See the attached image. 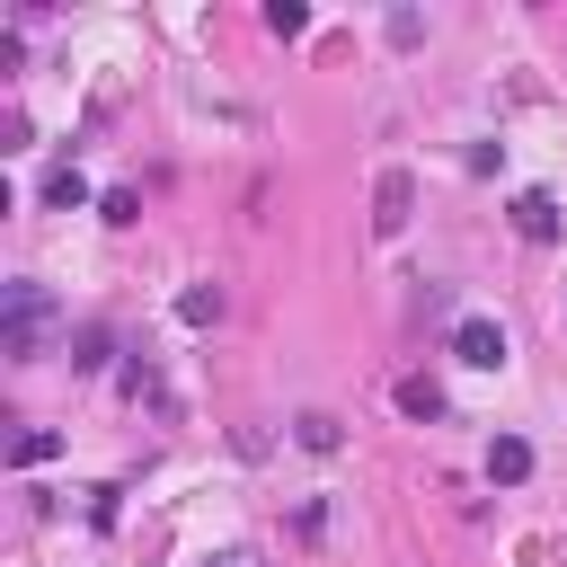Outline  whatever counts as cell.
<instances>
[{"label": "cell", "instance_id": "cell-1", "mask_svg": "<svg viewBox=\"0 0 567 567\" xmlns=\"http://www.w3.org/2000/svg\"><path fill=\"white\" fill-rule=\"evenodd\" d=\"M53 319H62V310H53V292L18 275V284L0 292V354H9V363H44V346H53Z\"/></svg>", "mask_w": 567, "mask_h": 567}, {"label": "cell", "instance_id": "cell-2", "mask_svg": "<svg viewBox=\"0 0 567 567\" xmlns=\"http://www.w3.org/2000/svg\"><path fill=\"white\" fill-rule=\"evenodd\" d=\"M408 213H416V177H408V168H381V177H372V230L399 239Z\"/></svg>", "mask_w": 567, "mask_h": 567}, {"label": "cell", "instance_id": "cell-3", "mask_svg": "<svg viewBox=\"0 0 567 567\" xmlns=\"http://www.w3.org/2000/svg\"><path fill=\"white\" fill-rule=\"evenodd\" d=\"M452 354H461L470 372H496V363H505V328L470 310V319H452Z\"/></svg>", "mask_w": 567, "mask_h": 567}, {"label": "cell", "instance_id": "cell-4", "mask_svg": "<svg viewBox=\"0 0 567 567\" xmlns=\"http://www.w3.org/2000/svg\"><path fill=\"white\" fill-rule=\"evenodd\" d=\"M514 230H523L532 248H549V239L567 230V213H558V195H549V186H523V195H514Z\"/></svg>", "mask_w": 567, "mask_h": 567}, {"label": "cell", "instance_id": "cell-5", "mask_svg": "<svg viewBox=\"0 0 567 567\" xmlns=\"http://www.w3.org/2000/svg\"><path fill=\"white\" fill-rule=\"evenodd\" d=\"M487 478H496V487H523V478H532V443H523V434H496V443H487Z\"/></svg>", "mask_w": 567, "mask_h": 567}, {"label": "cell", "instance_id": "cell-6", "mask_svg": "<svg viewBox=\"0 0 567 567\" xmlns=\"http://www.w3.org/2000/svg\"><path fill=\"white\" fill-rule=\"evenodd\" d=\"M443 408H452V399H443V381H425V372H408V381H399V416H416V425H434Z\"/></svg>", "mask_w": 567, "mask_h": 567}, {"label": "cell", "instance_id": "cell-7", "mask_svg": "<svg viewBox=\"0 0 567 567\" xmlns=\"http://www.w3.org/2000/svg\"><path fill=\"white\" fill-rule=\"evenodd\" d=\"M106 354H115V328H106V319H89V328L71 337V372H106Z\"/></svg>", "mask_w": 567, "mask_h": 567}, {"label": "cell", "instance_id": "cell-8", "mask_svg": "<svg viewBox=\"0 0 567 567\" xmlns=\"http://www.w3.org/2000/svg\"><path fill=\"white\" fill-rule=\"evenodd\" d=\"M292 443H301V452H337V443H346V425H337L328 408H301V416H292Z\"/></svg>", "mask_w": 567, "mask_h": 567}, {"label": "cell", "instance_id": "cell-9", "mask_svg": "<svg viewBox=\"0 0 567 567\" xmlns=\"http://www.w3.org/2000/svg\"><path fill=\"white\" fill-rule=\"evenodd\" d=\"M80 204H89V177L80 168H53L44 177V213H80Z\"/></svg>", "mask_w": 567, "mask_h": 567}, {"label": "cell", "instance_id": "cell-10", "mask_svg": "<svg viewBox=\"0 0 567 567\" xmlns=\"http://www.w3.org/2000/svg\"><path fill=\"white\" fill-rule=\"evenodd\" d=\"M177 319H186V328H213V319H221V284H186V292H177Z\"/></svg>", "mask_w": 567, "mask_h": 567}, {"label": "cell", "instance_id": "cell-11", "mask_svg": "<svg viewBox=\"0 0 567 567\" xmlns=\"http://www.w3.org/2000/svg\"><path fill=\"white\" fill-rule=\"evenodd\" d=\"M53 452H62V434H53V425H27V434L9 443V461H18V470H35V461H53Z\"/></svg>", "mask_w": 567, "mask_h": 567}, {"label": "cell", "instance_id": "cell-12", "mask_svg": "<svg viewBox=\"0 0 567 567\" xmlns=\"http://www.w3.org/2000/svg\"><path fill=\"white\" fill-rule=\"evenodd\" d=\"M97 213H106V221H142V195H133V186H106Z\"/></svg>", "mask_w": 567, "mask_h": 567}, {"label": "cell", "instance_id": "cell-13", "mask_svg": "<svg viewBox=\"0 0 567 567\" xmlns=\"http://www.w3.org/2000/svg\"><path fill=\"white\" fill-rule=\"evenodd\" d=\"M266 27H275V35H301V27H310V9H301V0H275V9H266Z\"/></svg>", "mask_w": 567, "mask_h": 567}, {"label": "cell", "instance_id": "cell-14", "mask_svg": "<svg viewBox=\"0 0 567 567\" xmlns=\"http://www.w3.org/2000/svg\"><path fill=\"white\" fill-rule=\"evenodd\" d=\"M204 567H266V558H248V549H221V558H204Z\"/></svg>", "mask_w": 567, "mask_h": 567}]
</instances>
